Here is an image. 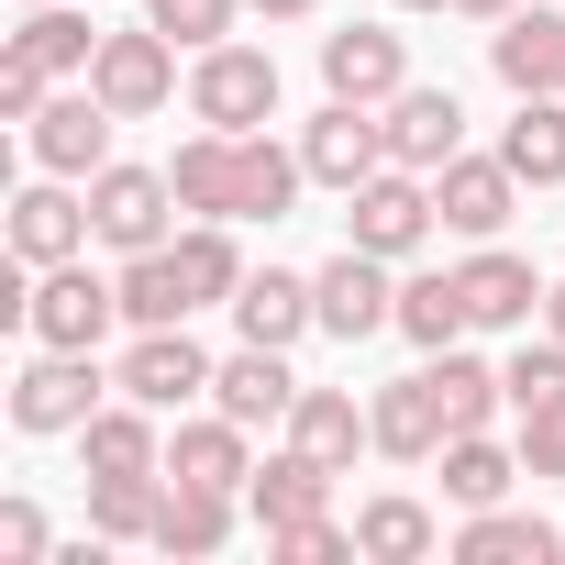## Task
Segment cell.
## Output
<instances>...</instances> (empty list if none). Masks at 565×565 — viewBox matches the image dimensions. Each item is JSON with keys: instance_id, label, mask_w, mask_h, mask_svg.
<instances>
[{"instance_id": "cell-24", "label": "cell", "mask_w": 565, "mask_h": 565, "mask_svg": "<svg viewBox=\"0 0 565 565\" xmlns=\"http://www.w3.org/2000/svg\"><path fill=\"white\" fill-rule=\"evenodd\" d=\"M167 477H189V488H233V499H244V477H255V455H244V422H233V411H211V422H178V433H167Z\"/></svg>"}, {"instance_id": "cell-39", "label": "cell", "mask_w": 565, "mask_h": 565, "mask_svg": "<svg viewBox=\"0 0 565 565\" xmlns=\"http://www.w3.org/2000/svg\"><path fill=\"white\" fill-rule=\"evenodd\" d=\"M233 12H244V0H145V23H156V34H178L189 56H200V45H222V34H233Z\"/></svg>"}, {"instance_id": "cell-14", "label": "cell", "mask_w": 565, "mask_h": 565, "mask_svg": "<svg viewBox=\"0 0 565 565\" xmlns=\"http://www.w3.org/2000/svg\"><path fill=\"white\" fill-rule=\"evenodd\" d=\"M100 233H89V189H67V178H34L23 200H12V255L23 266H67V255H89Z\"/></svg>"}, {"instance_id": "cell-4", "label": "cell", "mask_w": 565, "mask_h": 565, "mask_svg": "<svg viewBox=\"0 0 565 565\" xmlns=\"http://www.w3.org/2000/svg\"><path fill=\"white\" fill-rule=\"evenodd\" d=\"M167 211H178L167 167H100V178H89V233H100L111 255H156V244H178Z\"/></svg>"}, {"instance_id": "cell-42", "label": "cell", "mask_w": 565, "mask_h": 565, "mask_svg": "<svg viewBox=\"0 0 565 565\" xmlns=\"http://www.w3.org/2000/svg\"><path fill=\"white\" fill-rule=\"evenodd\" d=\"M244 12H266V23H311L322 0H244Z\"/></svg>"}, {"instance_id": "cell-22", "label": "cell", "mask_w": 565, "mask_h": 565, "mask_svg": "<svg viewBox=\"0 0 565 565\" xmlns=\"http://www.w3.org/2000/svg\"><path fill=\"white\" fill-rule=\"evenodd\" d=\"M311 189L300 145H266V134H233V222H289V200Z\"/></svg>"}, {"instance_id": "cell-6", "label": "cell", "mask_w": 565, "mask_h": 565, "mask_svg": "<svg viewBox=\"0 0 565 565\" xmlns=\"http://www.w3.org/2000/svg\"><path fill=\"white\" fill-rule=\"evenodd\" d=\"M89 89L122 111V122H145V111H167L178 100V34H100V56H89Z\"/></svg>"}, {"instance_id": "cell-43", "label": "cell", "mask_w": 565, "mask_h": 565, "mask_svg": "<svg viewBox=\"0 0 565 565\" xmlns=\"http://www.w3.org/2000/svg\"><path fill=\"white\" fill-rule=\"evenodd\" d=\"M455 12H466V23H510V12H521V0H455Z\"/></svg>"}, {"instance_id": "cell-27", "label": "cell", "mask_w": 565, "mask_h": 565, "mask_svg": "<svg viewBox=\"0 0 565 565\" xmlns=\"http://www.w3.org/2000/svg\"><path fill=\"white\" fill-rule=\"evenodd\" d=\"M289 444L300 455H322L333 477L355 466V444H377V422L355 411V388H300V411H289Z\"/></svg>"}, {"instance_id": "cell-9", "label": "cell", "mask_w": 565, "mask_h": 565, "mask_svg": "<svg viewBox=\"0 0 565 565\" xmlns=\"http://www.w3.org/2000/svg\"><path fill=\"white\" fill-rule=\"evenodd\" d=\"M111 122H122V111H111L89 78L56 89V100L34 111V167H45V178H100V167H111Z\"/></svg>"}, {"instance_id": "cell-32", "label": "cell", "mask_w": 565, "mask_h": 565, "mask_svg": "<svg viewBox=\"0 0 565 565\" xmlns=\"http://www.w3.org/2000/svg\"><path fill=\"white\" fill-rule=\"evenodd\" d=\"M399 333H411L422 355H444V344L477 333V322H466V289H455V266H444V277H399Z\"/></svg>"}, {"instance_id": "cell-34", "label": "cell", "mask_w": 565, "mask_h": 565, "mask_svg": "<svg viewBox=\"0 0 565 565\" xmlns=\"http://www.w3.org/2000/svg\"><path fill=\"white\" fill-rule=\"evenodd\" d=\"M178 277H189V300H200V311H211V300L233 311V289H244L255 266L233 255V233H222V222H189V233H178Z\"/></svg>"}, {"instance_id": "cell-45", "label": "cell", "mask_w": 565, "mask_h": 565, "mask_svg": "<svg viewBox=\"0 0 565 565\" xmlns=\"http://www.w3.org/2000/svg\"><path fill=\"white\" fill-rule=\"evenodd\" d=\"M399 12H455V0H399Z\"/></svg>"}, {"instance_id": "cell-44", "label": "cell", "mask_w": 565, "mask_h": 565, "mask_svg": "<svg viewBox=\"0 0 565 565\" xmlns=\"http://www.w3.org/2000/svg\"><path fill=\"white\" fill-rule=\"evenodd\" d=\"M543 333H565V277H554V289H543Z\"/></svg>"}, {"instance_id": "cell-23", "label": "cell", "mask_w": 565, "mask_h": 565, "mask_svg": "<svg viewBox=\"0 0 565 565\" xmlns=\"http://www.w3.org/2000/svg\"><path fill=\"white\" fill-rule=\"evenodd\" d=\"M78 455H89V477H156V466H167L145 399H100V411L78 422Z\"/></svg>"}, {"instance_id": "cell-38", "label": "cell", "mask_w": 565, "mask_h": 565, "mask_svg": "<svg viewBox=\"0 0 565 565\" xmlns=\"http://www.w3.org/2000/svg\"><path fill=\"white\" fill-rule=\"evenodd\" d=\"M521 477H565V388L521 399Z\"/></svg>"}, {"instance_id": "cell-3", "label": "cell", "mask_w": 565, "mask_h": 565, "mask_svg": "<svg viewBox=\"0 0 565 565\" xmlns=\"http://www.w3.org/2000/svg\"><path fill=\"white\" fill-rule=\"evenodd\" d=\"M444 211H433V178L422 167H377L366 189H344V244H366V255H422V233H433Z\"/></svg>"}, {"instance_id": "cell-8", "label": "cell", "mask_w": 565, "mask_h": 565, "mask_svg": "<svg viewBox=\"0 0 565 565\" xmlns=\"http://www.w3.org/2000/svg\"><path fill=\"white\" fill-rule=\"evenodd\" d=\"M100 388H122V377H100V355L45 344V355L12 377V422H23V433H78V422L100 411Z\"/></svg>"}, {"instance_id": "cell-37", "label": "cell", "mask_w": 565, "mask_h": 565, "mask_svg": "<svg viewBox=\"0 0 565 565\" xmlns=\"http://www.w3.org/2000/svg\"><path fill=\"white\" fill-rule=\"evenodd\" d=\"M266 554H277V565H355L366 543H355V532L322 510V521H289V532H266Z\"/></svg>"}, {"instance_id": "cell-30", "label": "cell", "mask_w": 565, "mask_h": 565, "mask_svg": "<svg viewBox=\"0 0 565 565\" xmlns=\"http://www.w3.org/2000/svg\"><path fill=\"white\" fill-rule=\"evenodd\" d=\"M521 477V444H488V433H444V499L455 510H499Z\"/></svg>"}, {"instance_id": "cell-41", "label": "cell", "mask_w": 565, "mask_h": 565, "mask_svg": "<svg viewBox=\"0 0 565 565\" xmlns=\"http://www.w3.org/2000/svg\"><path fill=\"white\" fill-rule=\"evenodd\" d=\"M0 565H56V532L34 499H0Z\"/></svg>"}, {"instance_id": "cell-21", "label": "cell", "mask_w": 565, "mask_h": 565, "mask_svg": "<svg viewBox=\"0 0 565 565\" xmlns=\"http://www.w3.org/2000/svg\"><path fill=\"white\" fill-rule=\"evenodd\" d=\"M156 554H178V565H211L222 543H233V488H189V477H167V499H156V532H145Z\"/></svg>"}, {"instance_id": "cell-29", "label": "cell", "mask_w": 565, "mask_h": 565, "mask_svg": "<svg viewBox=\"0 0 565 565\" xmlns=\"http://www.w3.org/2000/svg\"><path fill=\"white\" fill-rule=\"evenodd\" d=\"M12 56H34L45 78H89L100 23H89V12H67V0H34V12H23V34H12Z\"/></svg>"}, {"instance_id": "cell-5", "label": "cell", "mask_w": 565, "mask_h": 565, "mask_svg": "<svg viewBox=\"0 0 565 565\" xmlns=\"http://www.w3.org/2000/svg\"><path fill=\"white\" fill-rule=\"evenodd\" d=\"M111 377H122V399H145V411H189V399H211V377H222V366L200 355V333H189V322H156V333H134V344H122V366H111Z\"/></svg>"}, {"instance_id": "cell-16", "label": "cell", "mask_w": 565, "mask_h": 565, "mask_svg": "<svg viewBox=\"0 0 565 565\" xmlns=\"http://www.w3.org/2000/svg\"><path fill=\"white\" fill-rule=\"evenodd\" d=\"M455 289H466V322H477V333H532V311H543V277H532L521 255H499V244H477V255L455 266Z\"/></svg>"}, {"instance_id": "cell-13", "label": "cell", "mask_w": 565, "mask_h": 565, "mask_svg": "<svg viewBox=\"0 0 565 565\" xmlns=\"http://www.w3.org/2000/svg\"><path fill=\"white\" fill-rule=\"evenodd\" d=\"M211 411H233L244 433H277L300 411V377H289V344H233L222 377H211Z\"/></svg>"}, {"instance_id": "cell-2", "label": "cell", "mask_w": 565, "mask_h": 565, "mask_svg": "<svg viewBox=\"0 0 565 565\" xmlns=\"http://www.w3.org/2000/svg\"><path fill=\"white\" fill-rule=\"evenodd\" d=\"M189 111L211 122V134H255V122H277V56H255V45H200V67H189Z\"/></svg>"}, {"instance_id": "cell-10", "label": "cell", "mask_w": 565, "mask_h": 565, "mask_svg": "<svg viewBox=\"0 0 565 565\" xmlns=\"http://www.w3.org/2000/svg\"><path fill=\"white\" fill-rule=\"evenodd\" d=\"M322 333L333 344H366V333H399V289H388V255H366V244H344L322 277Z\"/></svg>"}, {"instance_id": "cell-19", "label": "cell", "mask_w": 565, "mask_h": 565, "mask_svg": "<svg viewBox=\"0 0 565 565\" xmlns=\"http://www.w3.org/2000/svg\"><path fill=\"white\" fill-rule=\"evenodd\" d=\"M244 510H255V532L322 521V510H333V466H322V455H300V444H289V455H266V466L244 477Z\"/></svg>"}, {"instance_id": "cell-26", "label": "cell", "mask_w": 565, "mask_h": 565, "mask_svg": "<svg viewBox=\"0 0 565 565\" xmlns=\"http://www.w3.org/2000/svg\"><path fill=\"white\" fill-rule=\"evenodd\" d=\"M167 189H178V211L189 222H233V134H189L178 156H167Z\"/></svg>"}, {"instance_id": "cell-18", "label": "cell", "mask_w": 565, "mask_h": 565, "mask_svg": "<svg viewBox=\"0 0 565 565\" xmlns=\"http://www.w3.org/2000/svg\"><path fill=\"white\" fill-rule=\"evenodd\" d=\"M488 67H499L510 100H532V89L565 100V12H510V23L488 34Z\"/></svg>"}, {"instance_id": "cell-1", "label": "cell", "mask_w": 565, "mask_h": 565, "mask_svg": "<svg viewBox=\"0 0 565 565\" xmlns=\"http://www.w3.org/2000/svg\"><path fill=\"white\" fill-rule=\"evenodd\" d=\"M111 322H122V277H100L89 255H67V266H34V311H23V333H34V344L100 355V344H111Z\"/></svg>"}, {"instance_id": "cell-11", "label": "cell", "mask_w": 565, "mask_h": 565, "mask_svg": "<svg viewBox=\"0 0 565 565\" xmlns=\"http://www.w3.org/2000/svg\"><path fill=\"white\" fill-rule=\"evenodd\" d=\"M322 89H333V100H366V111H388V100L411 89V56H399V34H388V23H344V34H322Z\"/></svg>"}, {"instance_id": "cell-17", "label": "cell", "mask_w": 565, "mask_h": 565, "mask_svg": "<svg viewBox=\"0 0 565 565\" xmlns=\"http://www.w3.org/2000/svg\"><path fill=\"white\" fill-rule=\"evenodd\" d=\"M366 422H377V455H399V466H433V455H444V433H455V411H444L433 366H422V377H399V388H377V399H366Z\"/></svg>"}, {"instance_id": "cell-36", "label": "cell", "mask_w": 565, "mask_h": 565, "mask_svg": "<svg viewBox=\"0 0 565 565\" xmlns=\"http://www.w3.org/2000/svg\"><path fill=\"white\" fill-rule=\"evenodd\" d=\"M156 499H167V466L156 477H89V532L134 543V532H156Z\"/></svg>"}, {"instance_id": "cell-7", "label": "cell", "mask_w": 565, "mask_h": 565, "mask_svg": "<svg viewBox=\"0 0 565 565\" xmlns=\"http://www.w3.org/2000/svg\"><path fill=\"white\" fill-rule=\"evenodd\" d=\"M300 167H311V189H366V178L388 167V122H377L366 100H322V111L300 122Z\"/></svg>"}, {"instance_id": "cell-35", "label": "cell", "mask_w": 565, "mask_h": 565, "mask_svg": "<svg viewBox=\"0 0 565 565\" xmlns=\"http://www.w3.org/2000/svg\"><path fill=\"white\" fill-rule=\"evenodd\" d=\"M433 388H444V411H455V433H488V411L510 399V377H499L488 355H466V344H444V355H433Z\"/></svg>"}, {"instance_id": "cell-25", "label": "cell", "mask_w": 565, "mask_h": 565, "mask_svg": "<svg viewBox=\"0 0 565 565\" xmlns=\"http://www.w3.org/2000/svg\"><path fill=\"white\" fill-rule=\"evenodd\" d=\"M554 554H565V532L532 510H466V532H455V565H554Z\"/></svg>"}, {"instance_id": "cell-40", "label": "cell", "mask_w": 565, "mask_h": 565, "mask_svg": "<svg viewBox=\"0 0 565 565\" xmlns=\"http://www.w3.org/2000/svg\"><path fill=\"white\" fill-rule=\"evenodd\" d=\"M499 377H510V411H521V399H543V388H565V333H543V344L521 333V355H510Z\"/></svg>"}, {"instance_id": "cell-20", "label": "cell", "mask_w": 565, "mask_h": 565, "mask_svg": "<svg viewBox=\"0 0 565 565\" xmlns=\"http://www.w3.org/2000/svg\"><path fill=\"white\" fill-rule=\"evenodd\" d=\"M233 322H244V344H300V333H322V289L289 266H255L233 289Z\"/></svg>"}, {"instance_id": "cell-28", "label": "cell", "mask_w": 565, "mask_h": 565, "mask_svg": "<svg viewBox=\"0 0 565 565\" xmlns=\"http://www.w3.org/2000/svg\"><path fill=\"white\" fill-rule=\"evenodd\" d=\"M499 156H510V178H521V189H565V100H554V89H532V100L510 111Z\"/></svg>"}, {"instance_id": "cell-33", "label": "cell", "mask_w": 565, "mask_h": 565, "mask_svg": "<svg viewBox=\"0 0 565 565\" xmlns=\"http://www.w3.org/2000/svg\"><path fill=\"white\" fill-rule=\"evenodd\" d=\"M355 543H366V565H422L444 532H433L422 499H366V510H355Z\"/></svg>"}, {"instance_id": "cell-31", "label": "cell", "mask_w": 565, "mask_h": 565, "mask_svg": "<svg viewBox=\"0 0 565 565\" xmlns=\"http://www.w3.org/2000/svg\"><path fill=\"white\" fill-rule=\"evenodd\" d=\"M200 300H189V277H178V244H156V255H122V322L134 333H156V322H189Z\"/></svg>"}, {"instance_id": "cell-15", "label": "cell", "mask_w": 565, "mask_h": 565, "mask_svg": "<svg viewBox=\"0 0 565 565\" xmlns=\"http://www.w3.org/2000/svg\"><path fill=\"white\" fill-rule=\"evenodd\" d=\"M377 122H388V167H422V178H433L444 156H466V100H455V89H422V78H411Z\"/></svg>"}, {"instance_id": "cell-12", "label": "cell", "mask_w": 565, "mask_h": 565, "mask_svg": "<svg viewBox=\"0 0 565 565\" xmlns=\"http://www.w3.org/2000/svg\"><path fill=\"white\" fill-rule=\"evenodd\" d=\"M510 200H521L510 156H444V167H433V211H444V233H466V244H499Z\"/></svg>"}, {"instance_id": "cell-46", "label": "cell", "mask_w": 565, "mask_h": 565, "mask_svg": "<svg viewBox=\"0 0 565 565\" xmlns=\"http://www.w3.org/2000/svg\"><path fill=\"white\" fill-rule=\"evenodd\" d=\"M12 12H34V0H12Z\"/></svg>"}]
</instances>
